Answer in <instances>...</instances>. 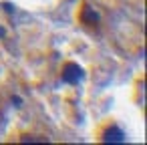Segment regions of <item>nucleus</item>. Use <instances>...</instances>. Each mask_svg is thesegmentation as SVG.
Listing matches in <instances>:
<instances>
[{"instance_id": "f257e3e1", "label": "nucleus", "mask_w": 147, "mask_h": 145, "mask_svg": "<svg viewBox=\"0 0 147 145\" xmlns=\"http://www.w3.org/2000/svg\"><path fill=\"white\" fill-rule=\"evenodd\" d=\"M105 131H101V129H97V139L99 141H123V131L111 121V129H109V121H105Z\"/></svg>"}]
</instances>
